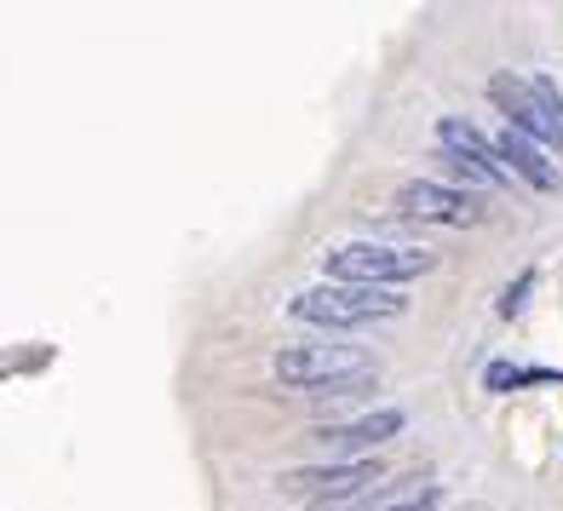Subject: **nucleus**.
Segmentation results:
<instances>
[{
	"label": "nucleus",
	"mask_w": 563,
	"mask_h": 511,
	"mask_svg": "<svg viewBox=\"0 0 563 511\" xmlns=\"http://www.w3.org/2000/svg\"><path fill=\"white\" fill-rule=\"evenodd\" d=\"M276 379L282 386H299V391H363L374 379V356L356 351V345H294L276 356Z\"/></svg>",
	"instance_id": "f257e3e1"
},
{
	"label": "nucleus",
	"mask_w": 563,
	"mask_h": 511,
	"mask_svg": "<svg viewBox=\"0 0 563 511\" xmlns=\"http://www.w3.org/2000/svg\"><path fill=\"white\" fill-rule=\"evenodd\" d=\"M322 265L345 288H391V282H415V276L438 270V253L397 247V242H351V247H334Z\"/></svg>",
	"instance_id": "f03ea898"
},
{
	"label": "nucleus",
	"mask_w": 563,
	"mask_h": 511,
	"mask_svg": "<svg viewBox=\"0 0 563 511\" xmlns=\"http://www.w3.org/2000/svg\"><path fill=\"white\" fill-rule=\"evenodd\" d=\"M489 98L506 110L511 133L529 144H563V92L552 81H523V75H489Z\"/></svg>",
	"instance_id": "7ed1b4c3"
},
{
	"label": "nucleus",
	"mask_w": 563,
	"mask_h": 511,
	"mask_svg": "<svg viewBox=\"0 0 563 511\" xmlns=\"http://www.w3.org/2000/svg\"><path fill=\"white\" fill-rule=\"evenodd\" d=\"M288 311L299 322H317V327H368V322H386V316H402V293L391 288H305Z\"/></svg>",
	"instance_id": "20e7f679"
},
{
	"label": "nucleus",
	"mask_w": 563,
	"mask_h": 511,
	"mask_svg": "<svg viewBox=\"0 0 563 511\" xmlns=\"http://www.w3.org/2000/svg\"><path fill=\"white\" fill-rule=\"evenodd\" d=\"M391 471L374 466V459H328V466H305V471H288L282 477V489L288 495H305L311 506H345L356 495L379 489Z\"/></svg>",
	"instance_id": "39448f33"
},
{
	"label": "nucleus",
	"mask_w": 563,
	"mask_h": 511,
	"mask_svg": "<svg viewBox=\"0 0 563 511\" xmlns=\"http://www.w3.org/2000/svg\"><path fill=\"white\" fill-rule=\"evenodd\" d=\"M402 213L408 219H431V224H477L483 219V201H472L466 190H449V185H431V178H415L402 185Z\"/></svg>",
	"instance_id": "423d86ee"
},
{
	"label": "nucleus",
	"mask_w": 563,
	"mask_h": 511,
	"mask_svg": "<svg viewBox=\"0 0 563 511\" xmlns=\"http://www.w3.org/2000/svg\"><path fill=\"white\" fill-rule=\"evenodd\" d=\"M402 425H408V420H402V408H379V414L345 420V425H317V431H311V443L328 448V454H363V448L391 443Z\"/></svg>",
	"instance_id": "0eeeda50"
},
{
	"label": "nucleus",
	"mask_w": 563,
	"mask_h": 511,
	"mask_svg": "<svg viewBox=\"0 0 563 511\" xmlns=\"http://www.w3.org/2000/svg\"><path fill=\"white\" fill-rule=\"evenodd\" d=\"M438 144H443V156H449V162H466V167H477L483 178H495V185H506V173H500V162H495V144L483 138L472 121L449 115V121L438 126Z\"/></svg>",
	"instance_id": "6e6552de"
},
{
	"label": "nucleus",
	"mask_w": 563,
	"mask_h": 511,
	"mask_svg": "<svg viewBox=\"0 0 563 511\" xmlns=\"http://www.w3.org/2000/svg\"><path fill=\"white\" fill-rule=\"evenodd\" d=\"M489 144H495V162H500L506 178L518 173L523 185H534V190H552V185H558V173H552V162L541 156V144H529L523 133H511V126H506V133L489 138Z\"/></svg>",
	"instance_id": "1a4fd4ad"
},
{
	"label": "nucleus",
	"mask_w": 563,
	"mask_h": 511,
	"mask_svg": "<svg viewBox=\"0 0 563 511\" xmlns=\"http://www.w3.org/2000/svg\"><path fill=\"white\" fill-rule=\"evenodd\" d=\"M483 386H489V391H518V386H563V374H552V368H523V363H489V374H483Z\"/></svg>",
	"instance_id": "9d476101"
},
{
	"label": "nucleus",
	"mask_w": 563,
	"mask_h": 511,
	"mask_svg": "<svg viewBox=\"0 0 563 511\" xmlns=\"http://www.w3.org/2000/svg\"><path fill=\"white\" fill-rule=\"evenodd\" d=\"M529 288H534V270H523L518 282H511V288L500 293V316H523V304H529Z\"/></svg>",
	"instance_id": "9b49d317"
},
{
	"label": "nucleus",
	"mask_w": 563,
	"mask_h": 511,
	"mask_svg": "<svg viewBox=\"0 0 563 511\" xmlns=\"http://www.w3.org/2000/svg\"><path fill=\"white\" fill-rule=\"evenodd\" d=\"M431 506H438V489H420V495H408V500H397L386 511H431Z\"/></svg>",
	"instance_id": "f8f14e48"
}]
</instances>
